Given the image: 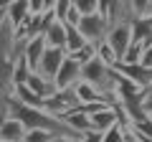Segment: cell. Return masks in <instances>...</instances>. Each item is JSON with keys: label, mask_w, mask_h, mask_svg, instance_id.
<instances>
[{"label": "cell", "mask_w": 152, "mask_h": 142, "mask_svg": "<svg viewBox=\"0 0 152 142\" xmlns=\"http://www.w3.org/2000/svg\"><path fill=\"white\" fill-rule=\"evenodd\" d=\"M26 41L15 36V28L8 20L0 26V122L8 114V104L13 99V66L23 56Z\"/></svg>", "instance_id": "obj_1"}, {"label": "cell", "mask_w": 152, "mask_h": 142, "mask_svg": "<svg viewBox=\"0 0 152 142\" xmlns=\"http://www.w3.org/2000/svg\"><path fill=\"white\" fill-rule=\"evenodd\" d=\"M114 74L132 81L142 91H150V86H152V69H147L142 64H122V61H117L114 64Z\"/></svg>", "instance_id": "obj_2"}, {"label": "cell", "mask_w": 152, "mask_h": 142, "mask_svg": "<svg viewBox=\"0 0 152 142\" xmlns=\"http://www.w3.org/2000/svg\"><path fill=\"white\" fill-rule=\"evenodd\" d=\"M76 31L84 36V41L86 43H91V46H96V43H102L104 38H107V33H109V23L104 20L102 15H84L81 20L76 23Z\"/></svg>", "instance_id": "obj_3"}, {"label": "cell", "mask_w": 152, "mask_h": 142, "mask_svg": "<svg viewBox=\"0 0 152 142\" xmlns=\"http://www.w3.org/2000/svg\"><path fill=\"white\" fill-rule=\"evenodd\" d=\"M104 43L109 46V48L114 51V56H117V61H122V56L127 53V48L132 46V31H129V20H122L117 23V26L109 28L107 38H104Z\"/></svg>", "instance_id": "obj_4"}, {"label": "cell", "mask_w": 152, "mask_h": 142, "mask_svg": "<svg viewBox=\"0 0 152 142\" xmlns=\"http://www.w3.org/2000/svg\"><path fill=\"white\" fill-rule=\"evenodd\" d=\"M76 107H79V102L74 97V89H64V91H56L48 99H43V112L58 117V119L64 114H69L71 109H76Z\"/></svg>", "instance_id": "obj_5"}, {"label": "cell", "mask_w": 152, "mask_h": 142, "mask_svg": "<svg viewBox=\"0 0 152 142\" xmlns=\"http://www.w3.org/2000/svg\"><path fill=\"white\" fill-rule=\"evenodd\" d=\"M79 81H81V64L66 56L64 64H61V69H58V74H56V79H53L56 91H64V89H74Z\"/></svg>", "instance_id": "obj_6"}, {"label": "cell", "mask_w": 152, "mask_h": 142, "mask_svg": "<svg viewBox=\"0 0 152 142\" xmlns=\"http://www.w3.org/2000/svg\"><path fill=\"white\" fill-rule=\"evenodd\" d=\"M64 59H66V51L64 48H48V46H46L43 59H41V64H38L36 74H41L43 79L53 81L56 74H58V69H61V64H64Z\"/></svg>", "instance_id": "obj_7"}, {"label": "cell", "mask_w": 152, "mask_h": 142, "mask_svg": "<svg viewBox=\"0 0 152 142\" xmlns=\"http://www.w3.org/2000/svg\"><path fill=\"white\" fill-rule=\"evenodd\" d=\"M43 51H46V41H43V36L26 41L23 59H26V64H28V69H31V71H38V64H41V59H43Z\"/></svg>", "instance_id": "obj_8"}, {"label": "cell", "mask_w": 152, "mask_h": 142, "mask_svg": "<svg viewBox=\"0 0 152 142\" xmlns=\"http://www.w3.org/2000/svg\"><path fill=\"white\" fill-rule=\"evenodd\" d=\"M26 86H28V91H31V94H36L38 99H48L51 94H56L53 81L43 79L41 74H36V71H31V74H28V79H26Z\"/></svg>", "instance_id": "obj_9"}, {"label": "cell", "mask_w": 152, "mask_h": 142, "mask_svg": "<svg viewBox=\"0 0 152 142\" xmlns=\"http://www.w3.org/2000/svg\"><path fill=\"white\" fill-rule=\"evenodd\" d=\"M28 15H31V8H28V0H13L10 5H8V10H5V20L10 23L13 28H20L23 23L28 20Z\"/></svg>", "instance_id": "obj_10"}, {"label": "cell", "mask_w": 152, "mask_h": 142, "mask_svg": "<svg viewBox=\"0 0 152 142\" xmlns=\"http://www.w3.org/2000/svg\"><path fill=\"white\" fill-rule=\"evenodd\" d=\"M61 119H64V124H69L71 132H76L79 137L86 135V132H91V119H89L81 109H71L69 114H64Z\"/></svg>", "instance_id": "obj_11"}, {"label": "cell", "mask_w": 152, "mask_h": 142, "mask_svg": "<svg viewBox=\"0 0 152 142\" xmlns=\"http://www.w3.org/2000/svg\"><path fill=\"white\" fill-rule=\"evenodd\" d=\"M23 137H26V127L20 122L10 119V117L0 122V142H23Z\"/></svg>", "instance_id": "obj_12"}, {"label": "cell", "mask_w": 152, "mask_h": 142, "mask_svg": "<svg viewBox=\"0 0 152 142\" xmlns=\"http://www.w3.org/2000/svg\"><path fill=\"white\" fill-rule=\"evenodd\" d=\"M89 119H91V130L102 135V132H107L109 127L117 124V122H119V117H117V109H114V107H107V109H102V112H96V114H91Z\"/></svg>", "instance_id": "obj_13"}, {"label": "cell", "mask_w": 152, "mask_h": 142, "mask_svg": "<svg viewBox=\"0 0 152 142\" xmlns=\"http://www.w3.org/2000/svg\"><path fill=\"white\" fill-rule=\"evenodd\" d=\"M43 41H46L48 48H64V46H66V26L58 23V20H53L43 31Z\"/></svg>", "instance_id": "obj_14"}, {"label": "cell", "mask_w": 152, "mask_h": 142, "mask_svg": "<svg viewBox=\"0 0 152 142\" xmlns=\"http://www.w3.org/2000/svg\"><path fill=\"white\" fill-rule=\"evenodd\" d=\"M74 97H76V102H79V107H84V104H94V102H109L107 97H102L94 86H89V84H84V81H79L74 86ZM109 104H112V102H109Z\"/></svg>", "instance_id": "obj_15"}, {"label": "cell", "mask_w": 152, "mask_h": 142, "mask_svg": "<svg viewBox=\"0 0 152 142\" xmlns=\"http://www.w3.org/2000/svg\"><path fill=\"white\" fill-rule=\"evenodd\" d=\"M84 46H89L86 41H84V36H81V33H79V31H76L74 26H66V46H64L66 56L76 53V51H81Z\"/></svg>", "instance_id": "obj_16"}, {"label": "cell", "mask_w": 152, "mask_h": 142, "mask_svg": "<svg viewBox=\"0 0 152 142\" xmlns=\"http://www.w3.org/2000/svg\"><path fill=\"white\" fill-rule=\"evenodd\" d=\"M150 13V0H127V15L129 18H145Z\"/></svg>", "instance_id": "obj_17"}, {"label": "cell", "mask_w": 152, "mask_h": 142, "mask_svg": "<svg viewBox=\"0 0 152 142\" xmlns=\"http://www.w3.org/2000/svg\"><path fill=\"white\" fill-rule=\"evenodd\" d=\"M28 74H31V69H28L26 59L20 56V59L15 61V66H13V89H15V86H20V84H26Z\"/></svg>", "instance_id": "obj_18"}, {"label": "cell", "mask_w": 152, "mask_h": 142, "mask_svg": "<svg viewBox=\"0 0 152 142\" xmlns=\"http://www.w3.org/2000/svg\"><path fill=\"white\" fill-rule=\"evenodd\" d=\"M129 130V127H122L119 122L114 127H109L107 132H102V142H124V132Z\"/></svg>", "instance_id": "obj_19"}, {"label": "cell", "mask_w": 152, "mask_h": 142, "mask_svg": "<svg viewBox=\"0 0 152 142\" xmlns=\"http://www.w3.org/2000/svg\"><path fill=\"white\" fill-rule=\"evenodd\" d=\"M74 8L79 10V15H96L99 13V0H74Z\"/></svg>", "instance_id": "obj_20"}, {"label": "cell", "mask_w": 152, "mask_h": 142, "mask_svg": "<svg viewBox=\"0 0 152 142\" xmlns=\"http://www.w3.org/2000/svg\"><path fill=\"white\" fill-rule=\"evenodd\" d=\"M96 59L102 61V64H107L109 69H114V64H117V56H114V51L109 48L104 41H102V43H96Z\"/></svg>", "instance_id": "obj_21"}, {"label": "cell", "mask_w": 152, "mask_h": 142, "mask_svg": "<svg viewBox=\"0 0 152 142\" xmlns=\"http://www.w3.org/2000/svg\"><path fill=\"white\" fill-rule=\"evenodd\" d=\"M71 5H74V0H56V5L51 8V10H53V15H56L58 23H66V15H69Z\"/></svg>", "instance_id": "obj_22"}, {"label": "cell", "mask_w": 152, "mask_h": 142, "mask_svg": "<svg viewBox=\"0 0 152 142\" xmlns=\"http://www.w3.org/2000/svg\"><path fill=\"white\" fill-rule=\"evenodd\" d=\"M23 142H53V135L43 132V130H26Z\"/></svg>", "instance_id": "obj_23"}, {"label": "cell", "mask_w": 152, "mask_h": 142, "mask_svg": "<svg viewBox=\"0 0 152 142\" xmlns=\"http://www.w3.org/2000/svg\"><path fill=\"white\" fill-rule=\"evenodd\" d=\"M140 59H142V46L132 43L129 48H127V53L122 56V64H140Z\"/></svg>", "instance_id": "obj_24"}, {"label": "cell", "mask_w": 152, "mask_h": 142, "mask_svg": "<svg viewBox=\"0 0 152 142\" xmlns=\"http://www.w3.org/2000/svg\"><path fill=\"white\" fill-rule=\"evenodd\" d=\"M140 64L147 66V69H152V43L142 48V59H140Z\"/></svg>", "instance_id": "obj_25"}, {"label": "cell", "mask_w": 152, "mask_h": 142, "mask_svg": "<svg viewBox=\"0 0 152 142\" xmlns=\"http://www.w3.org/2000/svg\"><path fill=\"white\" fill-rule=\"evenodd\" d=\"M79 142H102V135H99V132H86V135H81V140Z\"/></svg>", "instance_id": "obj_26"}, {"label": "cell", "mask_w": 152, "mask_h": 142, "mask_svg": "<svg viewBox=\"0 0 152 142\" xmlns=\"http://www.w3.org/2000/svg\"><path fill=\"white\" fill-rule=\"evenodd\" d=\"M81 137H53V142H79Z\"/></svg>", "instance_id": "obj_27"}, {"label": "cell", "mask_w": 152, "mask_h": 142, "mask_svg": "<svg viewBox=\"0 0 152 142\" xmlns=\"http://www.w3.org/2000/svg\"><path fill=\"white\" fill-rule=\"evenodd\" d=\"M53 5H56V0H43V8H46V10H51Z\"/></svg>", "instance_id": "obj_28"}, {"label": "cell", "mask_w": 152, "mask_h": 142, "mask_svg": "<svg viewBox=\"0 0 152 142\" xmlns=\"http://www.w3.org/2000/svg\"><path fill=\"white\" fill-rule=\"evenodd\" d=\"M13 0H0V10H8V5H10Z\"/></svg>", "instance_id": "obj_29"}, {"label": "cell", "mask_w": 152, "mask_h": 142, "mask_svg": "<svg viewBox=\"0 0 152 142\" xmlns=\"http://www.w3.org/2000/svg\"><path fill=\"white\" fill-rule=\"evenodd\" d=\"M147 15H152V0H150V13H147Z\"/></svg>", "instance_id": "obj_30"}, {"label": "cell", "mask_w": 152, "mask_h": 142, "mask_svg": "<svg viewBox=\"0 0 152 142\" xmlns=\"http://www.w3.org/2000/svg\"><path fill=\"white\" fill-rule=\"evenodd\" d=\"M122 3H124V5H127V0H122Z\"/></svg>", "instance_id": "obj_31"}]
</instances>
